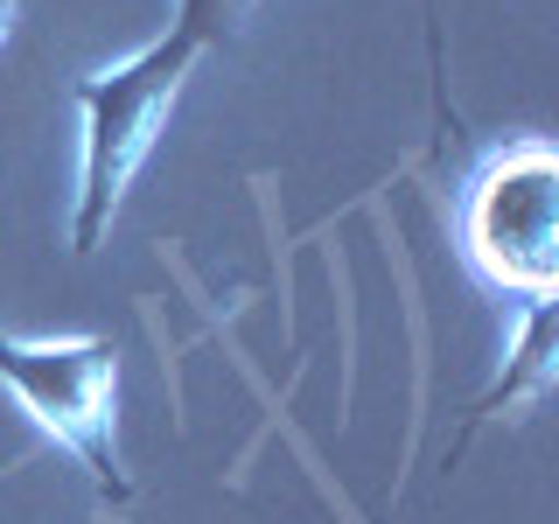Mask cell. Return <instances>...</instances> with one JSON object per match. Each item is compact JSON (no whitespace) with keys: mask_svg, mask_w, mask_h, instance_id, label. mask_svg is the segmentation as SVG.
Masks as SVG:
<instances>
[{"mask_svg":"<svg viewBox=\"0 0 559 524\" xmlns=\"http://www.w3.org/2000/svg\"><path fill=\"white\" fill-rule=\"evenodd\" d=\"M462 245L489 287L518 294L524 308L552 301V259H559V175L546 140L497 154L462 203Z\"/></svg>","mask_w":559,"mask_h":524,"instance_id":"3957f363","label":"cell"},{"mask_svg":"<svg viewBox=\"0 0 559 524\" xmlns=\"http://www.w3.org/2000/svg\"><path fill=\"white\" fill-rule=\"evenodd\" d=\"M8 22H14V0H0V43H8Z\"/></svg>","mask_w":559,"mask_h":524,"instance_id":"8992f818","label":"cell"},{"mask_svg":"<svg viewBox=\"0 0 559 524\" xmlns=\"http://www.w3.org/2000/svg\"><path fill=\"white\" fill-rule=\"evenodd\" d=\"M197 63H203L197 35L162 28L147 49L78 78V203H70V252L78 259H92L112 238L119 203H127L133 175L147 168L154 140L168 133V112Z\"/></svg>","mask_w":559,"mask_h":524,"instance_id":"6da1fadb","label":"cell"},{"mask_svg":"<svg viewBox=\"0 0 559 524\" xmlns=\"http://www.w3.org/2000/svg\"><path fill=\"white\" fill-rule=\"evenodd\" d=\"M252 8H259V0H175V22L168 28L197 35L203 57H210V49H231L238 43V28H245V14H252Z\"/></svg>","mask_w":559,"mask_h":524,"instance_id":"5b68a950","label":"cell"},{"mask_svg":"<svg viewBox=\"0 0 559 524\" xmlns=\"http://www.w3.org/2000/svg\"><path fill=\"white\" fill-rule=\"evenodd\" d=\"M0 384L35 427L92 476L105 503H127L133 476L119 454V343L112 336H8L0 329Z\"/></svg>","mask_w":559,"mask_h":524,"instance_id":"7a4b0ae2","label":"cell"},{"mask_svg":"<svg viewBox=\"0 0 559 524\" xmlns=\"http://www.w3.org/2000/svg\"><path fill=\"white\" fill-rule=\"evenodd\" d=\"M546 378H552V301H532V308H524V343H518L511 378H497L476 406H468V427L489 419L497 406H511L518 392H546Z\"/></svg>","mask_w":559,"mask_h":524,"instance_id":"277c9868","label":"cell"}]
</instances>
